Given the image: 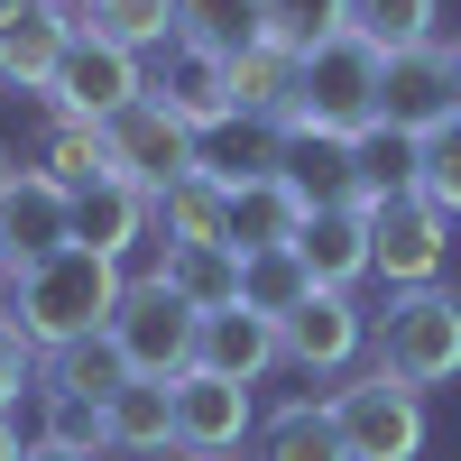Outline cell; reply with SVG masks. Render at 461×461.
<instances>
[{
  "instance_id": "6da1fadb",
  "label": "cell",
  "mask_w": 461,
  "mask_h": 461,
  "mask_svg": "<svg viewBox=\"0 0 461 461\" xmlns=\"http://www.w3.org/2000/svg\"><path fill=\"white\" fill-rule=\"evenodd\" d=\"M121 304V258H93V249H56V258H19L10 267V332L28 351H65L111 323Z\"/></svg>"
},
{
  "instance_id": "7a4b0ae2",
  "label": "cell",
  "mask_w": 461,
  "mask_h": 461,
  "mask_svg": "<svg viewBox=\"0 0 461 461\" xmlns=\"http://www.w3.org/2000/svg\"><path fill=\"white\" fill-rule=\"evenodd\" d=\"M277 130H323V139H360L378 130V47L351 28L314 37V47L295 56V102Z\"/></svg>"
},
{
  "instance_id": "3957f363",
  "label": "cell",
  "mask_w": 461,
  "mask_h": 461,
  "mask_svg": "<svg viewBox=\"0 0 461 461\" xmlns=\"http://www.w3.org/2000/svg\"><path fill=\"white\" fill-rule=\"evenodd\" d=\"M378 369H397L406 388H443V378H461V295L406 286L388 314H378Z\"/></svg>"
},
{
  "instance_id": "277c9868",
  "label": "cell",
  "mask_w": 461,
  "mask_h": 461,
  "mask_svg": "<svg viewBox=\"0 0 461 461\" xmlns=\"http://www.w3.org/2000/svg\"><path fill=\"white\" fill-rule=\"evenodd\" d=\"M194 304L185 295H167V277H139V286H121V304H111V341H121V360L139 369V378H185L194 369Z\"/></svg>"
},
{
  "instance_id": "5b68a950",
  "label": "cell",
  "mask_w": 461,
  "mask_h": 461,
  "mask_svg": "<svg viewBox=\"0 0 461 461\" xmlns=\"http://www.w3.org/2000/svg\"><path fill=\"white\" fill-rule=\"evenodd\" d=\"M332 425L351 443V461H415L425 452V397L397 369H369V378H351L332 397Z\"/></svg>"
},
{
  "instance_id": "8992f818",
  "label": "cell",
  "mask_w": 461,
  "mask_h": 461,
  "mask_svg": "<svg viewBox=\"0 0 461 461\" xmlns=\"http://www.w3.org/2000/svg\"><path fill=\"white\" fill-rule=\"evenodd\" d=\"M443 212L415 194V185H397V194H369V277H388V286H434V267H443Z\"/></svg>"
},
{
  "instance_id": "52a82bcc",
  "label": "cell",
  "mask_w": 461,
  "mask_h": 461,
  "mask_svg": "<svg viewBox=\"0 0 461 461\" xmlns=\"http://www.w3.org/2000/svg\"><path fill=\"white\" fill-rule=\"evenodd\" d=\"M47 93H56V121H102V130H111V121L148 93V74H139L130 47H111V37H74Z\"/></svg>"
},
{
  "instance_id": "ba28073f",
  "label": "cell",
  "mask_w": 461,
  "mask_h": 461,
  "mask_svg": "<svg viewBox=\"0 0 461 461\" xmlns=\"http://www.w3.org/2000/svg\"><path fill=\"white\" fill-rule=\"evenodd\" d=\"M102 139H111V176H130L139 194H167L176 176H194V167H203L194 130H185V121H167V111L148 102V93H139V102H130Z\"/></svg>"
},
{
  "instance_id": "9c48e42d",
  "label": "cell",
  "mask_w": 461,
  "mask_h": 461,
  "mask_svg": "<svg viewBox=\"0 0 461 461\" xmlns=\"http://www.w3.org/2000/svg\"><path fill=\"white\" fill-rule=\"evenodd\" d=\"M148 102L167 111V121H185V130H221V121H240L230 111V56H212V47H194V37H167L158 47V74H148Z\"/></svg>"
},
{
  "instance_id": "30bf717a",
  "label": "cell",
  "mask_w": 461,
  "mask_h": 461,
  "mask_svg": "<svg viewBox=\"0 0 461 461\" xmlns=\"http://www.w3.org/2000/svg\"><path fill=\"white\" fill-rule=\"evenodd\" d=\"M452 111H461V93H452V56H443V47L378 56V130H397V139H434Z\"/></svg>"
},
{
  "instance_id": "8fae6325",
  "label": "cell",
  "mask_w": 461,
  "mask_h": 461,
  "mask_svg": "<svg viewBox=\"0 0 461 461\" xmlns=\"http://www.w3.org/2000/svg\"><path fill=\"white\" fill-rule=\"evenodd\" d=\"M0 240H10V267H19V258L74 249V185H56L47 167L0 176Z\"/></svg>"
},
{
  "instance_id": "7c38bea8",
  "label": "cell",
  "mask_w": 461,
  "mask_h": 461,
  "mask_svg": "<svg viewBox=\"0 0 461 461\" xmlns=\"http://www.w3.org/2000/svg\"><path fill=\"white\" fill-rule=\"evenodd\" d=\"M304 185L277 176V167H258V176H230V203H221V240L230 249H295V230H304Z\"/></svg>"
},
{
  "instance_id": "4fadbf2b",
  "label": "cell",
  "mask_w": 461,
  "mask_h": 461,
  "mask_svg": "<svg viewBox=\"0 0 461 461\" xmlns=\"http://www.w3.org/2000/svg\"><path fill=\"white\" fill-rule=\"evenodd\" d=\"M295 258H304V277L314 286H341L351 295L369 277V194H341V203H314L295 230Z\"/></svg>"
},
{
  "instance_id": "5bb4252c",
  "label": "cell",
  "mask_w": 461,
  "mask_h": 461,
  "mask_svg": "<svg viewBox=\"0 0 461 461\" xmlns=\"http://www.w3.org/2000/svg\"><path fill=\"white\" fill-rule=\"evenodd\" d=\"M360 332H369V323H360V304L341 295V286H314V295L295 304V314H277V360H295V369L332 378L341 360L360 351Z\"/></svg>"
},
{
  "instance_id": "9a60e30c",
  "label": "cell",
  "mask_w": 461,
  "mask_h": 461,
  "mask_svg": "<svg viewBox=\"0 0 461 461\" xmlns=\"http://www.w3.org/2000/svg\"><path fill=\"white\" fill-rule=\"evenodd\" d=\"M240 434H249V388L212 378V369H185L176 378V443L185 452H230Z\"/></svg>"
},
{
  "instance_id": "2e32d148",
  "label": "cell",
  "mask_w": 461,
  "mask_h": 461,
  "mask_svg": "<svg viewBox=\"0 0 461 461\" xmlns=\"http://www.w3.org/2000/svg\"><path fill=\"white\" fill-rule=\"evenodd\" d=\"M267 360H277V323L249 314V304H212V314L194 323V369L258 388V369H267Z\"/></svg>"
},
{
  "instance_id": "e0dca14e",
  "label": "cell",
  "mask_w": 461,
  "mask_h": 461,
  "mask_svg": "<svg viewBox=\"0 0 461 461\" xmlns=\"http://www.w3.org/2000/svg\"><path fill=\"white\" fill-rule=\"evenodd\" d=\"M148 230V194L130 176H93L84 194H74V249H93V258H121L130 240Z\"/></svg>"
},
{
  "instance_id": "ac0fdd59",
  "label": "cell",
  "mask_w": 461,
  "mask_h": 461,
  "mask_svg": "<svg viewBox=\"0 0 461 461\" xmlns=\"http://www.w3.org/2000/svg\"><path fill=\"white\" fill-rule=\"evenodd\" d=\"M102 443L111 452H167L176 443V378H130L102 397Z\"/></svg>"
},
{
  "instance_id": "d6986e66",
  "label": "cell",
  "mask_w": 461,
  "mask_h": 461,
  "mask_svg": "<svg viewBox=\"0 0 461 461\" xmlns=\"http://www.w3.org/2000/svg\"><path fill=\"white\" fill-rule=\"evenodd\" d=\"M158 277H167V295L194 304V314H212V304H240V249L230 240H167Z\"/></svg>"
},
{
  "instance_id": "ffe728a7",
  "label": "cell",
  "mask_w": 461,
  "mask_h": 461,
  "mask_svg": "<svg viewBox=\"0 0 461 461\" xmlns=\"http://www.w3.org/2000/svg\"><path fill=\"white\" fill-rule=\"evenodd\" d=\"M65 47H74V28L37 0L28 19H10L0 28V84H19V93H47L56 84V65H65Z\"/></svg>"
},
{
  "instance_id": "44dd1931",
  "label": "cell",
  "mask_w": 461,
  "mask_h": 461,
  "mask_svg": "<svg viewBox=\"0 0 461 461\" xmlns=\"http://www.w3.org/2000/svg\"><path fill=\"white\" fill-rule=\"evenodd\" d=\"M295 56L286 37H258V47L230 56V111H258V121H286V102H295Z\"/></svg>"
},
{
  "instance_id": "7402d4cb",
  "label": "cell",
  "mask_w": 461,
  "mask_h": 461,
  "mask_svg": "<svg viewBox=\"0 0 461 461\" xmlns=\"http://www.w3.org/2000/svg\"><path fill=\"white\" fill-rule=\"evenodd\" d=\"M47 378H56V388L47 397H84V406H102L111 388H130V360H121V341H111V323L102 332H84V341H65V351H47Z\"/></svg>"
},
{
  "instance_id": "603a6c76",
  "label": "cell",
  "mask_w": 461,
  "mask_h": 461,
  "mask_svg": "<svg viewBox=\"0 0 461 461\" xmlns=\"http://www.w3.org/2000/svg\"><path fill=\"white\" fill-rule=\"evenodd\" d=\"M221 203H230V176L194 167V176H176L167 194H148V221H158L167 240H221Z\"/></svg>"
},
{
  "instance_id": "cb8c5ba5",
  "label": "cell",
  "mask_w": 461,
  "mask_h": 461,
  "mask_svg": "<svg viewBox=\"0 0 461 461\" xmlns=\"http://www.w3.org/2000/svg\"><path fill=\"white\" fill-rule=\"evenodd\" d=\"M176 37H194L212 56H240L267 37V0H176Z\"/></svg>"
},
{
  "instance_id": "d4e9b609",
  "label": "cell",
  "mask_w": 461,
  "mask_h": 461,
  "mask_svg": "<svg viewBox=\"0 0 461 461\" xmlns=\"http://www.w3.org/2000/svg\"><path fill=\"white\" fill-rule=\"evenodd\" d=\"M258 461H351V443H341L332 425V406H286V415H267V434H258Z\"/></svg>"
},
{
  "instance_id": "484cf974",
  "label": "cell",
  "mask_w": 461,
  "mask_h": 461,
  "mask_svg": "<svg viewBox=\"0 0 461 461\" xmlns=\"http://www.w3.org/2000/svg\"><path fill=\"white\" fill-rule=\"evenodd\" d=\"M341 28L369 37L378 56H406V47H434V0H351Z\"/></svg>"
},
{
  "instance_id": "4316f807",
  "label": "cell",
  "mask_w": 461,
  "mask_h": 461,
  "mask_svg": "<svg viewBox=\"0 0 461 461\" xmlns=\"http://www.w3.org/2000/svg\"><path fill=\"white\" fill-rule=\"evenodd\" d=\"M304 295H314V277H304L295 249H249V258H240V304H249V314L277 323V314H295Z\"/></svg>"
},
{
  "instance_id": "83f0119b",
  "label": "cell",
  "mask_w": 461,
  "mask_h": 461,
  "mask_svg": "<svg viewBox=\"0 0 461 461\" xmlns=\"http://www.w3.org/2000/svg\"><path fill=\"white\" fill-rule=\"evenodd\" d=\"M84 37H111V47H167L176 37V0H93L84 10Z\"/></svg>"
},
{
  "instance_id": "f1b7e54d",
  "label": "cell",
  "mask_w": 461,
  "mask_h": 461,
  "mask_svg": "<svg viewBox=\"0 0 461 461\" xmlns=\"http://www.w3.org/2000/svg\"><path fill=\"white\" fill-rule=\"evenodd\" d=\"M415 194H425L443 221H461V111L434 139H415Z\"/></svg>"
},
{
  "instance_id": "f546056e",
  "label": "cell",
  "mask_w": 461,
  "mask_h": 461,
  "mask_svg": "<svg viewBox=\"0 0 461 461\" xmlns=\"http://www.w3.org/2000/svg\"><path fill=\"white\" fill-rule=\"evenodd\" d=\"M47 176L74 185V194H84L93 176H111V139H102V121H56V139H47Z\"/></svg>"
},
{
  "instance_id": "4dcf8cb0",
  "label": "cell",
  "mask_w": 461,
  "mask_h": 461,
  "mask_svg": "<svg viewBox=\"0 0 461 461\" xmlns=\"http://www.w3.org/2000/svg\"><path fill=\"white\" fill-rule=\"evenodd\" d=\"M351 0H267V37H286V47H314V37L341 28Z\"/></svg>"
},
{
  "instance_id": "1f68e13d",
  "label": "cell",
  "mask_w": 461,
  "mask_h": 461,
  "mask_svg": "<svg viewBox=\"0 0 461 461\" xmlns=\"http://www.w3.org/2000/svg\"><path fill=\"white\" fill-rule=\"evenodd\" d=\"M47 443L102 452V406H84V397H47Z\"/></svg>"
},
{
  "instance_id": "d6a6232c",
  "label": "cell",
  "mask_w": 461,
  "mask_h": 461,
  "mask_svg": "<svg viewBox=\"0 0 461 461\" xmlns=\"http://www.w3.org/2000/svg\"><path fill=\"white\" fill-rule=\"evenodd\" d=\"M19 378H28V341H19L10 323H0V415L19 406Z\"/></svg>"
},
{
  "instance_id": "836d02e7",
  "label": "cell",
  "mask_w": 461,
  "mask_h": 461,
  "mask_svg": "<svg viewBox=\"0 0 461 461\" xmlns=\"http://www.w3.org/2000/svg\"><path fill=\"white\" fill-rule=\"evenodd\" d=\"M28 461H93V452H74V443H28Z\"/></svg>"
},
{
  "instance_id": "e575fe53",
  "label": "cell",
  "mask_w": 461,
  "mask_h": 461,
  "mask_svg": "<svg viewBox=\"0 0 461 461\" xmlns=\"http://www.w3.org/2000/svg\"><path fill=\"white\" fill-rule=\"evenodd\" d=\"M47 10H56V19L74 28V37H84V10H93V0H47Z\"/></svg>"
},
{
  "instance_id": "d590c367",
  "label": "cell",
  "mask_w": 461,
  "mask_h": 461,
  "mask_svg": "<svg viewBox=\"0 0 461 461\" xmlns=\"http://www.w3.org/2000/svg\"><path fill=\"white\" fill-rule=\"evenodd\" d=\"M0 461H28V443H19V425L0 415Z\"/></svg>"
},
{
  "instance_id": "8d00e7d4",
  "label": "cell",
  "mask_w": 461,
  "mask_h": 461,
  "mask_svg": "<svg viewBox=\"0 0 461 461\" xmlns=\"http://www.w3.org/2000/svg\"><path fill=\"white\" fill-rule=\"evenodd\" d=\"M37 10V0H0V28H10V19H28Z\"/></svg>"
},
{
  "instance_id": "74e56055",
  "label": "cell",
  "mask_w": 461,
  "mask_h": 461,
  "mask_svg": "<svg viewBox=\"0 0 461 461\" xmlns=\"http://www.w3.org/2000/svg\"><path fill=\"white\" fill-rule=\"evenodd\" d=\"M443 56H452V93H461V47H443Z\"/></svg>"
},
{
  "instance_id": "f35d334b",
  "label": "cell",
  "mask_w": 461,
  "mask_h": 461,
  "mask_svg": "<svg viewBox=\"0 0 461 461\" xmlns=\"http://www.w3.org/2000/svg\"><path fill=\"white\" fill-rule=\"evenodd\" d=\"M0 277H10V240H0Z\"/></svg>"
},
{
  "instance_id": "ab89813d",
  "label": "cell",
  "mask_w": 461,
  "mask_h": 461,
  "mask_svg": "<svg viewBox=\"0 0 461 461\" xmlns=\"http://www.w3.org/2000/svg\"><path fill=\"white\" fill-rule=\"evenodd\" d=\"M194 461H212V452H194Z\"/></svg>"
}]
</instances>
